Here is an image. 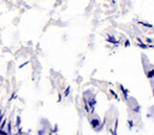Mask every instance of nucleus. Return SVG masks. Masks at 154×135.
I'll list each match as a JSON object with an SVG mask.
<instances>
[{"label": "nucleus", "mask_w": 154, "mask_h": 135, "mask_svg": "<svg viewBox=\"0 0 154 135\" xmlns=\"http://www.w3.org/2000/svg\"><path fill=\"white\" fill-rule=\"evenodd\" d=\"M84 102H85V110L88 113H93L94 111V107H95V104H96V99L94 96V94L88 90L84 93Z\"/></svg>", "instance_id": "obj_1"}, {"label": "nucleus", "mask_w": 154, "mask_h": 135, "mask_svg": "<svg viewBox=\"0 0 154 135\" xmlns=\"http://www.w3.org/2000/svg\"><path fill=\"white\" fill-rule=\"evenodd\" d=\"M89 122H90V125L93 127V129H94L95 131H100V130L102 129V124H101L100 118H99L97 115L91 113V115L89 116Z\"/></svg>", "instance_id": "obj_2"}, {"label": "nucleus", "mask_w": 154, "mask_h": 135, "mask_svg": "<svg viewBox=\"0 0 154 135\" xmlns=\"http://www.w3.org/2000/svg\"><path fill=\"white\" fill-rule=\"evenodd\" d=\"M128 104H129V108H130V111L132 112V113H140V105H138V102L136 101V99H134V98H128Z\"/></svg>", "instance_id": "obj_3"}, {"label": "nucleus", "mask_w": 154, "mask_h": 135, "mask_svg": "<svg viewBox=\"0 0 154 135\" xmlns=\"http://www.w3.org/2000/svg\"><path fill=\"white\" fill-rule=\"evenodd\" d=\"M144 72L147 74V76H148L150 80L154 78V66H152V65H149V64H148V66L144 65Z\"/></svg>", "instance_id": "obj_4"}, {"label": "nucleus", "mask_w": 154, "mask_h": 135, "mask_svg": "<svg viewBox=\"0 0 154 135\" xmlns=\"http://www.w3.org/2000/svg\"><path fill=\"white\" fill-rule=\"evenodd\" d=\"M45 133H46V129H45V128H42L41 130H38V131H37V135H43Z\"/></svg>", "instance_id": "obj_5"}, {"label": "nucleus", "mask_w": 154, "mask_h": 135, "mask_svg": "<svg viewBox=\"0 0 154 135\" xmlns=\"http://www.w3.org/2000/svg\"><path fill=\"white\" fill-rule=\"evenodd\" d=\"M152 88H153V95H154V81L152 80Z\"/></svg>", "instance_id": "obj_6"}, {"label": "nucleus", "mask_w": 154, "mask_h": 135, "mask_svg": "<svg viewBox=\"0 0 154 135\" xmlns=\"http://www.w3.org/2000/svg\"><path fill=\"white\" fill-rule=\"evenodd\" d=\"M150 111H152V112H153V113H154V106H153V107H152V108H150Z\"/></svg>", "instance_id": "obj_7"}]
</instances>
